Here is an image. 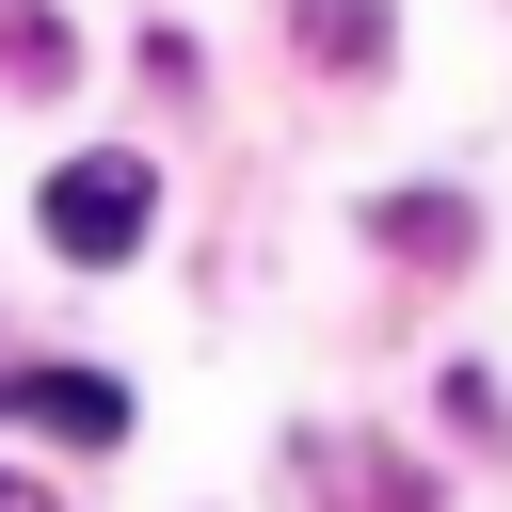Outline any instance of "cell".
<instances>
[{
  "label": "cell",
  "mask_w": 512,
  "mask_h": 512,
  "mask_svg": "<svg viewBox=\"0 0 512 512\" xmlns=\"http://www.w3.org/2000/svg\"><path fill=\"white\" fill-rule=\"evenodd\" d=\"M144 224H160V176H144L128 144H96V160L48 176V256H64V272H128Z\"/></svg>",
  "instance_id": "cell-1"
},
{
  "label": "cell",
  "mask_w": 512,
  "mask_h": 512,
  "mask_svg": "<svg viewBox=\"0 0 512 512\" xmlns=\"http://www.w3.org/2000/svg\"><path fill=\"white\" fill-rule=\"evenodd\" d=\"M0 432H64V448H128V384H112V368H0Z\"/></svg>",
  "instance_id": "cell-2"
},
{
  "label": "cell",
  "mask_w": 512,
  "mask_h": 512,
  "mask_svg": "<svg viewBox=\"0 0 512 512\" xmlns=\"http://www.w3.org/2000/svg\"><path fill=\"white\" fill-rule=\"evenodd\" d=\"M368 240H384L400 272H464V256H480V208H464V192H368Z\"/></svg>",
  "instance_id": "cell-3"
},
{
  "label": "cell",
  "mask_w": 512,
  "mask_h": 512,
  "mask_svg": "<svg viewBox=\"0 0 512 512\" xmlns=\"http://www.w3.org/2000/svg\"><path fill=\"white\" fill-rule=\"evenodd\" d=\"M304 464H320L352 512H432V464H416V448H352V432H320Z\"/></svg>",
  "instance_id": "cell-4"
},
{
  "label": "cell",
  "mask_w": 512,
  "mask_h": 512,
  "mask_svg": "<svg viewBox=\"0 0 512 512\" xmlns=\"http://www.w3.org/2000/svg\"><path fill=\"white\" fill-rule=\"evenodd\" d=\"M288 32H304V64H336V80H368V64L400 48V16H384V0H288Z\"/></svg>",
  "instance_id": "cell-5"
},
{
  "label": "cell",
  "mask_w": 512,
  "mask_h": 512,
  "mask_svg": "<svg viewBox=\"0 0 512 512\" xmlns=\"http://www.w3.org/2000/svg\"><path fill=\"white\" fill-rule=\"evenodd\" d=\"M0 80H16V96H64V80H80V32H64L48 0H0Z\"/></svg>",
  "instance_id": "cell-6"
},
{
  "label": "cell",
  "mask_w": 512,
  "mask_h": 512,
  "mask_svg": "<svg viewBox=\"0 0 512 512\" xmlns=\"http://www.w3.org/2000/svg\"><path fill=\"white\" fill-rule=\"evenodd\" d=\"M448 432H464V448H496V432H512V400H496V368H448Z\"/></svg>",
  "instance_id": "cell-7"
},
{
  "label": "cell",
  "mask_w": 512,
  "mask_h": 512,
  "mask_svg": "<svg viewBox=\"0 0 512 512\" xmlns=\"http://www.w3.org/2000/svg\"><path fill=\"white\" fill-rule=\"evenodd\" d=\"M0 512H64V496H48V480H16V464H0Z\"/></svg>",
  "instance_id": "cell-8"
}]
</instances>
